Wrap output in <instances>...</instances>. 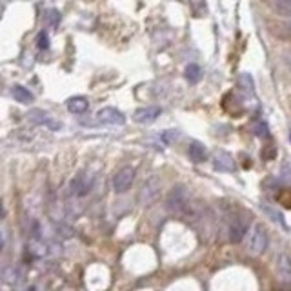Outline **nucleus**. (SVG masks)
Masks as SVG:
<instances>
[{
    "label": "nucleus",
    "instance_id": "27",
    "mask_svg": "<svg viewBox=\"0 0 291 291\" xmlns=\"http://www.w3.org/2000/svg\"><path fill=\"white\" fill-rule=\"evenodd\" d=\"M284 62H286V66L289 67V71H291V50L284 53Z\"/></svg>",
    "mask_w": 291,
    "mask_h": 291
},
{
    "label": "nucleus",
    "instance_id": "21",
    "mask_svg": "<svg viewBox=\"0 0 291 291\" xmlns=\"http://www.w3.org/2000/svg\"><path fill=\"white\" fill-rule=\"evenodd\" d=\"M200 77H202V69H200L197 64H189V66L186 67V79L189 80L191 84L199 82Z\"/></svg>",
    "mask_w": 291,
    "mask_h": 291
},
{
    "label": "nucleus",
    "instance_id": "4",
    "mask_svg": "<svg viewBox=\"0 0 291 291\" xmlns=\"http://www.w3.org/2000/svg\"><path fill=\"white\" fill-rule=\"evenodd\" d=\"M93 186V177L87 173H79L75 179L69 180V186H67V193L69 197H86L87 193L91 191Z\"/></svg>",
    "mask_w": 291,
    "mask_h": 291
},
{
    "label": "nucleus",
    "instance_id": "20",
    "mask_svg": "<svg viewBox=\"0 0 291 291\" xmlns=\"http://www.w3.org/2000/svg\"><path fill=\"white\" fill-rule=\"evenodd\" d=\"M189 8H191L195 17H206V15H208L206 0H189Z\"/></svg>",
    "mask_w": 291,
    "mask_h": 291
},
{
    "label": "nucleus",
    "instance_id": "29",
    "mask_svg": "<svg viewBox=\"0 0 291 291\" xmlns=\"http://www.w3.org/2000/svg\"><path fill=\"white\" fill-rule=\"evenodd\" d=\"M289 138H291V133H289Z\"/></svg>",
    "mask_w": 291,
    "mask_h": 291
},
{
    "label": "nucleus",
    "instance_id": "2",
    "mask_svg": "<svg viewBox=\"0 0 291 291\" xmlns=\"http://www.w3.org/2000/svg\"><path fill=\"white\" fill-rule=\"evenodd\" d=\"M268 250V235L262 226H253L250 237H248V251L251 255H262Z\"/></svg>",
    "mask_w": 291,
    "mask_h": 291
},
{
    "label": "nucleus",
    "instance_id": "6",
    "mask_svg": "<svg viewBox=\"0 0 291 291\" xmlns=\"http://www.w3.org/2000/svg\"><path fill=\"white\" fill-rule=\"evenodd\" d=\"M96 120L102 122V124H124L126 116L124 113L115 108H102L96 113Z\"/></svg>",
    "mask_w": 291,
    "mask_h": 291
},
{
    "label": "nucleus",
    "instance_id": "5",
    "mask_svg": "<svg viewBox=\"0 0 291 291\" xmlns=\"http://www.w3.org/2000/svg\"><path fill=\"white\" fill-rule=\"evenodd\" d=\"M135 180V169L131 166H126L118 169L113 177V189L115 193H126L131 187Z\"/></svg>",
    "mask_w": 291,
    "mask_h": 291
},
{
    "label": "nucleus",
    "instance_id": "12",
    "mask_svg": "<svg viewBox=\"0 0 291 291\" xmlns=\"http://www.w3.org/2000/svg\"><path fill=\"white\" fill-rule=\"evenodd\" d=\"M277 271H279L280 279L284 280H291V257L286 253L279 255L277 258Z\"/></svg>",
    "mask_w": 291,
    "mask_h": 291
},
{
    "label": "nucleus",
    "instance_id": "24",
    "mask_svg": "<svg viewBox=\"0 0 291 291\" xmlns=\"http://www.w3.org/2000/svg\"><path fill=\"white\" fill-rule=\"evenodd\" d=\"M253 131L257 137H262V138H266L268 135H270V129H268L266 122H257V124L253 126Z\"/></svg>",
    "mask_w": 291,
    "mask_h": 291
},
{
    "label": "nucleus",
    "instance_id": "16",
    "mask_svg": "<svg viewBox=\"0 0 291 291\" xmlns=\"http://www.w3.org/2000/svg\"><path fill=\"white\" fill-rule=\"evenodd\" d=\"M20 271L17 270L15 266L11 268H4V271H2V280H4L6 284H9V286H17L18 280H20Z\"/></svg>",
    "mask_w": 291,
    "mask_h": 291
},
{
    "label": "nucleus",
    "instance_id": "23",
    "mask_svg": "<svg viewBox=\"0 0 291 291\" xmlns=\"http://www.w3.org/2000/svg\"><path fill=\"white\" fill-rule=\"evenodd\" d=\"M37 47L38 50H47L50 47V35L46 31H40L37 37Z\"/></svg>",
    "mask_w": 291,
    "mask_h": 291
},
{
    "label": "nucleus",
    "instance_id": "1",
    "mask_svg": "<svg viewBox=\"0 0 291 291\" xmlns=\"http://www.w3.org/2000/svg\"><path fill=\"white\" fill-rule=\"evenodd\" d=\"M167 209L171 213H177V215H184L189 208V199H187V193L182 186H177L171 189V193L167 195Z\"/></svg>",
    "mask_w": 291,
    "mask_h": 291
},
{
    "label": "nucleus",
    "instance_id": "17",
    "mask_svg": "<svg viewBox=\"0 0 291 291\" xmlns=\"http://www.w3.org/2000/svg\"><path fill=\"white\" fill-rule=\"evenodd\" d=\"M238 87H240L242 91L246 93V95H253L255 93V84H253V77L250 75V73H242L240 77H238Z\"/></svg>",
    "mask_w": 291,
    "mask_h": 291
},
{
    "label": "nucleus",
    "instance_id": "25",
    "mask_svg": "<svg viewBox=\"0 0 291 291\" xmlns=\"http://www.w3.org/2000/svg\"><path fill=\"white\" fill-rule=\"evenodd\" d=\"M260 155L264 160H273V158L277 157V148H275V146H266V148L262 150Z\"/></svg>",
    "mask_w": 291,
    "mask_h": 291
},
{
    "label": "nucleus",
    "instance_id": "14",
    "mask_svg": "<svg viewBox=\"0 0 291 291\" xmlns=\"http://www.w3.org/2000/svg\"><path fill=\"white\" fill-rule=\"evenodd\" d=\"M189 158H191L193 162H204L206 160V157H208V153H206V148H204L200 142H191L189 144Z\"/></svg>",
    "mask_w": 291,
    "mask_h": 291
},
{
    "label": "nucleus",
    "instance_id": "18",
    "mask_svg": "<svg viewBox=\"0 0 291 291\" xmlns=\"http://www.w3.org/2000/svg\"><path fill=\"white\" fill-rule=\"evenodd\" d=\"M270 4L275 11L284 15V17H289L291 15V0H270Z\"/></svg>",
    "mask_w": 291,
    "mask_h": 291
},
{
    "label": "nucleus",
    "instance_id": "7",
    "mask_svg": "<svg viewBox=\"0 0 291 291\" xmlns=\"http://www.w3.org/2000/svg\"><path fill=\"white\" fill-rule=\"evenodd\" d=\"M162 109L158 108V106H148V108H140L133 113V118L138 122V124H151L155 122L160 116Z\"/></svg>",
    "mask_w": 291,
    "mask_h": 291
},
{
    "label": "nucleus",
    "instance_id": "11",
    "mask_svg": "<svg viewBox=\"0 0 291 291\" xmlns=\"http://www.w3.org/2000/svg\"><path fill=\"white\" fill-rule=\"evenodd\" d=\"M246 235H248V224H246L244 219H237V221H233L231 228H229V238H231V242L238 244V242H240Z\"/></svg>",
    "mask_w": 291,
    "mask_h": 291
},
{
    "label": "nucleus",
    "instance_id": "10",
    "mask_svg": "<svg viewBox=\"0 0 291 291\" xmlns=\"http://www.w3.org/2000/svg\"><path fill=\"white\" fill-rule=\"evenodd\" d=\"M260 211L264 213V215H266L271 222H275V224H279L280 228L287 229V224H286V221H284V215H282V213H280L277 208H273L271 204L262 202V204H260Z\"/></svg>",
    "mask_w": 291,
    "mask_h": 291
},
{
    "label": "nucleus",
    "instance_id": "13",
    "mask_svg": "<svg viewBox=\"0 0 291 291\" xmlns=\"http://www.w3.org/2000/svg\"><path fill=\"white\" fill-rule=\"evenodd\" d=\"M87 108H89V102H87V99H84V96H73V99L67 100V109H69L71 113H75V115L86 113Z\"/></svg>",
    "mask_w": 291,
    "mask_h": 291
},
{
    "label": "nucleus",
    "instance_id": "19",
    "mask_svg": "<svg viewBox=\"0 0 291 291\" xmlns=\"http://www.w3.org/2000/svg\"><path fill=\"white\" fill-rule=\"evenodd\" d=\"M44 24L51 29L60 24V13H58V9H47V11L44 13Z\"/></svg>",
    "mask_w": 291,
    "mask_h": 291
},
{
    "label": "nucleus",
    "instance_id": "9",
    "mask_svg": "<svg viewBox=\"0 0 291 291\" xmlns=\"http://www.w3.org/2000/svg\"><path fill=\"white\" fill-rule=\"evenodd\" d=\"M29 120L35 122V124H40V126H47L50 129H60V124L55 122L46 111H42V109H31L29 111Z\"/></svg>",
    "mask_w": 291,
    "mask_h": 291
},
{
    "label": "nucleus",
    "instance_id": "22",
    "mask_svg": "<svg viewBox=\"0 0 291 291\" xmlns=\"http://www.w3.org/2000/svg\"><path fill=\"white\" fill-rule=\"evenodd\" d=\"M277 202L282 204L286 209H291V187H284L277 193Z\"/></svg>",
    "mask_w": 291,
    "mask_h": 291
},
{
    "label": "nucleus",
    "instance_id": "15",
    "mask_svg": "<svg viewBox=\"0 0 291 291\" xmlns=\"http://www.w3.org/2000/svg\"><path fill=\"white\" fill-rule=\"evenodd\" d=\"M11 93H13V96L20 102V104H31V102H33V99H35L33 93L29 91L28 87H24V86H15Z\"/></svg>",
    "mask_w": 291,
    "mask_h": 291
},
{
    "label": "nucleus",
    "instance_id": "28",
    "mask_svg": "<svg viewBox=\"0 0 291 291\" xmlns=\"http://www.w3.org/2000/svg\"><path fill=\"white\" fill-rule=\"evenodd\" d=\"M287 29H289V33H291V15H289V18H287Z\"/></svg>",
    "mask_w": 291,
    "mask_h": 291
},
{
    "label": "nucleus",
    "instance_id": "3",
    "mask_svg": "<svg viewBox=\"0 0 291 291\" xmlns=\"http://www.w3.org/2000/svg\"><path fill=\"white\" fill-rule=\"evenodd\" d=\"M158 195H160V179L150 177L138 193V202H140V206H151L158 199Z\"/></svg>",
    "mask_w": 291,
    "mask_h": 291
},
{
    "label": "nucleus",
    "instance_id": "26",
    "mask_svg": "<svg viewBox=\"0 0 291 291\" xmlns=\"http://www.w3.org/2000/svg\"><path fill=\"white\" fill-rule=\"evenodd\" d=\"M177 137H179V133L173 131V129H167V131H164L162 133V140L166 142V144H171L173 140H177Z\"/></svg>",
    "mask_w": 291,
    "mask_h": 291
},
{
    "label": "nucleus",
    "instance_id": "8",
    "mask_svg": "<svg viewBox=\"0 0 291 291\" xmlns=\"http://www.w3.org/2000/svg\"><path fill=\"white\" fill-rule=\"evenodd\" d=\"M213 166H215L216 171L231 173V171H235V160L228 151H216L213 155Z\"/></svg>",
    "mask_w": 291,
    "mask_h": 291
}]
</instances>
